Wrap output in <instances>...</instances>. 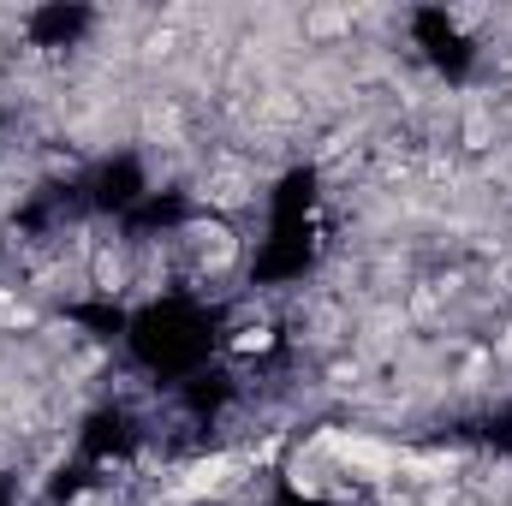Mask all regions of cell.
Here are the masks:
<instances>
[{
    "label": "cell",
    "mask_w": 512,
    "mask_h": 506,
    "mask_svg": "<svg viewBox=\"0 0 512 506\" xmlns=\"http://www.w3.org/2000/svg\"><path fill=\"white\" fill-rule=\"evenodd\" d=\"M233 471H239V459H203V465H191V477H185L179 495H215V489L233 483Z\"/></svg>",
    "instance_id": "cell-1"
}]
</instances>
